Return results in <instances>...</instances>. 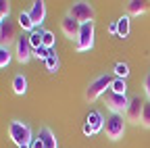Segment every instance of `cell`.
Masks as SVG:
<instances>
[{
  "label": "cell",
  "mask_w": 150,
  "mask_h": 148,
  "mask_svg": "<svg viewBox=\"0 0 150 148\" xmlns=\"http://www.w3.org/2000/svg\"><path fill=\"white\" fill-rule=\"evenodd\" d=\"M8 136L17 146H27L33 140V134H31L29 125H25L23 121H17V119L11 121V125H8Z\"/></svg>",
  "instance_id": "obj_1"
},
{
  "label": "cell",
  "mask_w": 150,
  "mask_h": 148,
  "mask_svg": "<svg viewBox=\"0 0 150 148\" xmlns=\"http://www.w3.org/2000/svg\"><path fill=\"white\" fill-rule=\"evenodd\" d=\"M112 79H115V77H110V75H100V77H96L94 81H90V86L86 88V100L88 102H94V100H98L100 96H104L106 90L112 84Z\"/></svg>",
  "instance_id": "obj_2"
},
{
  "label": "cell",
  "mask_w": 150,
  "mask_h": 148,
  "mask_svg": "<svg viewBox=\"0 0 150 148\" xmlns=\"http://www.w3.org/2000/svg\"><path fill=\"white\" fill-rule=\"evenodd\" d=\"M104 132L110 140H121L123 134H125V119L123 115H117V113H110L104 121Z\"/></svg>",
  "instance_id": "obj_3"
},
{
  "label": "cell",
  "mask_w": 150,
  "mask_h": 148,
  "mask_svg": "<svg viewBox=\"0 0 150 148\" xmlns=\"http://www.w3.org/2000/svg\"><path fill=\"white\" fill-rule=\"evenodd\" d=\"M31 57H33V46H31V42H29V35H27V33H21V35L17 38V42H15V59L23 65V63H27Z\"/></svg>",
  "instance_id": "obj_4"
},
{
  "label": "cell",
  "mask_w": 150,
  "mask_h": 148,
  "mask_svg": "<svg viewBox=\"0 0 150 148\" xmlns=\"http://www.w3.org/2000/svg\"><path fill=\"white\" fill-rule=\"evenodd\" d=\"M104 102H106V106H108L110 113L123 115V113H125V108H127L129 98H127L125 94H115V92L108 88V90H106V94H104Z\"/></svg>",
  "instance_id": "obj_5"
},
{
  "label": "cell",
  "mask_w": 150,
  "mask_h": 148,
  "mask_svg": "<svg viewBox=\"0 0 150 148\" xmlns=\"http://www.w3.org/2000/svg\"><path fill=\"white\" fill-rule=\"evenodd\" d=\"M69 15L73 19H77L79 23H94V6L90 2H75L71 8H69Z\"/></svg>",
  "instance_id": "obj_6"
},
{
  "label": "cell",
  "mask_w": 150,
  "mask_h": 148,
  "mask_svg": "<svg viewBox=\"0 0 150 148\" xmlns=\"http://www.w3.org/2000/svg\"><path fill=\"white\" fill-rule=\"evenodd\" d=\"M92 46H94V23H81L79 35L75 40V48L83 52V50H90Z\"/></svg>",
  "instance_id": "obj_7"
},
{
  "label": "cell",
  "mask_w": 150,
  "mask_h": 148,
  "mask_svg": "<svg viewBox=\"0 0 150 148\" xmlns=\"http://www.w3.org/2000/svg\"><path fill=\"white\" fill-rule=\"evenodd\" d=\"M142 110H144V100H140V96H134L129 98L127 102V108H125V121L129 123H140L142 121Z\"/></svg>",
  "instance_id": "obj_8"
},
{
  "label": "cell",
  "mask_w": 150,
  "mask_h": 148,
  "mask_svg": "<svg viewBox=\"0 0 150 148\" xmlns=\"http://www.w3.org/2000/svg\"><path fill=\"white\" fill-rule=\"evenodd\" d=\"M11 42H17V27H15V23L8 19L2 21V25H0V46H11Z\"/></svg>",
  "instance_id": "obj_9"
},
{
  "label": "cell",
  "mask_w": 150,
  "mask_h": 148,
  "mask_svg": "<svg viewBox=\"0 0 150 148\" xmlns=\"http://www.w3.org/2000/svg\"><path fill=\"white\" fill-rule=\"evenodd\" d=\"M61 29H63V33L67 35L69 40H77L79 29H81V23H79L77 19H73V17L67 13L63 19H61Z\"/></svg>",
  "instance_id": "obj_10"
},
{
  "label": "cell",
  "mask_w": 150,
  "mask_h": 148,
  "mask_svg": "<svg viewBox=\"0 0 150 148\" xmlns=\"http://www.w3.org/2000/svg\"><path fill=\"white\" fill-rule=\"evenodd\" d=\"M33 25H42L44 19H46V4L42 2V0H35V2H31V8L27 11Z\"/></svg>",
  "instance_id": "obj_11"
},
{
  "label": "cell",
  "mask_w": 150,
  "mask_h": 148,
  "mask_svg": "<svg viewBox=\"0 0 150 148\" xmlns=\"http://www.w3.org/2000/svg\"><path fill=\"white\" fill-rule=\"evenodd\" d=\"M104 121H106V119L98 113V110H90L88 117H86V123L94 129V134H100L102 129H104Z\"/></svg>",
  "instance_id": "obj_12"
},
{
  "label": "cell",
  "mask_w": 150,
  "mask_h": 148,
  "mask_svg": "<svg viewBox=\"0 0 150 148\" xmlns=\"http://www.w3.org/2000/svg\"><path fill=\"white\" fill-rule=\"evenodd\" d=\"M40 140L44 142V148H59V142H56V136L52 134V129L50 127H42L40 129Z\"/></svg>",
  "instance_id": "obj_13"
},
{
  "label": "cell",
  "mask_w": 150,
  "mask_h": 148,
  "mask_svg": "<svg viewBox=\"0 0 150 148\" xmlns=\"http://www.w3.org/2000/svg\"><path fill=\"white\" fill-rule=\"evenodd\" d=\"M17 21H19V27H21L23 31H27V33H31V31H33V27H35L27 11H21V13H19V17H17Z\"/></svg>",
  "instance_id": "obj_14"
},
{
  "label": "cell",
  "mask_w": 150,
  "mask_h": 148,
  "mask_svg": "<svg viewBox=\"0 0 150 148\" xmlns=\"http://www.w3.org/2000/svg\"><path fill=\"white\" fill-rule=\"evenodd\" d=\"M13 92L17 96H23L27 92V79H25V75H15V79H13Z\"/></svg>",
  "instance_id": "obj_15"
},
{
  "label": "cell",
  "mask_w": 150,
  "mask_h": 148,
  "mask_svg": "<svg viewBox=\"0 0 150 148\" xmlns=\"http://www.w3.org/2000/svg\"><path fill=\"white\" fill-rule=\"evenodd\" d=\"M129 31H131L129 17H127V15H123L121 19H117V35H119V38H127Z\"/></svg>",
  "instance_id": "obj_16"
},
{
  "label": "cell",
  "mask_w": 150,
  "mask_h": 148,
  "mask_svg": "<svg viewBox=\"0 0 150 148\" xmlns=\"http://www.w3.org/2000/svg\"><path fill=\"white\" fill-rule=\"evenodd\" d=\"M127 11H129V15H144L148 11V4L142 2V0H129V2H127Z\"/></svg>",
  "instance_id": "obj_17"
},
{
  "label": "cell",
  "mask_w": 150,
  "mask_h": 148,
  "mask_svg": "<svg viewBox=\"0 0 150 148\" xmlns=\"http://www.w3.org/2000/svg\"><path fill=\"white\" fill-rule=\"evenodd\" d=\"M44 31H46V29H42V25H35L33 31L27 33V35H29V42H31V46H33V50L42 46V35H44Z\"/></svg>",
  "instance_id": "obj_18"
},
{
  "label": "cell",
  "mask_w": 150,
  "mask_h": 148,
  "mask_svg": "<svg viewBox=\"0 0 150 148\" xmlns=\"http://www.w3.org/2000/svg\"><path fill=\"white\" fill-rule=\"evenodd\" d=\"M11 61H13V52H11V48L2 46V48H0V69L8 67V63H11Z\"/></svg>",
  "instance_id": "obj_19"
},
{
  "label": "cell",
  "mask_w": 150,
  "mask_h": 148,
  "mask_svg": "<svg viewBox=\"0 0 150 148\" xmlns=\"http://www.w3.org/2000/svg\"><path fill=\"white\" fill-rule=\"evenodd\" d=\"M44 67H46V71H50V73H56V71H59V67H61V61H59V57H56V54L48 57V59L44 61Z\"/></svg>",
  "instance_id": "obj_20"
},
{
  "label": "cell",
  "mask_w": 150,
  "mask_h": 148,
  "mask_svg": "<svg viewBox=\"0 0 150 148\" xmlns=\"http://www.w3.org/2000/svg\"><path fill=\"white\" fill-rule=\"evenodd\" d=\"M110 90L115 92V94H125V92H127V84H125V79L115 77V79H112V84H110Z\"/></svg>",
  "instance_id": "obj_21"
},
{
  "label": "cell",
  "mask_w": 150,
  "mask_h": 148,
  "mask_svg": "<svg viewBox=\"0 0 150 148\" xmlns=\"http://www.w3.org/2000/svg\"><path fill=\"white\" fill-rule=\"evenodd\" d=\"M112 71H115V77H119V79H125V77L129 75V65H127V63H117Z\"/></svg>",
  "instance_id": "obj_22"
},
{
  "label": "cell",
  "mask_w": 150,
  "mask_h": 148,
  "mask_svg": "<svg viewBox=\"0 0 150 148\" xmlns=\"http://www.w3.org/2000/svg\"><path fill=\"white\" fill-rule=\"evenodd\" d=\"M54 42H56V40H54V33L46 29V31H44V35H42V46H44V48H48V50H54Z\"/></svg>",
  "instance_id": "obj_23"
},
{
  "label": "cell",
  "mask_w": 150,
  "mask_h": 148,
  "mask_svg": "<svg viewBox=\"0 0 150 148\" xmlns=\"http://www.w3.org/2000/svg\"><path fill=\"white\" fill-rule=\"evenodd\" d=\"M52 54H56V52H54V50H48V48H44V46H40V48L33 50V57L40 59V61H46L48 57H52Z\"/></svg>",
  "instance_id": "obj_24"
},
{
  "label": "cell",
  "mask_w": 150,
  "mask_h": 148,
  "mask_svg": "<svg viewBox=\"0 0 150 148\" xmlns=\"http://www.w3.org/2000/svg\"><path fill=\"white\" fill-rule=\"evenodd\" d=\"M144 127H150V100L144 102V110H142V121H140Z\"/></svg>",
  "instance_id": "obj_25"
},
{
  "label": "cell",
  "mask_w": 150,
  "mask_h": 148,
  "mask_svg": "<svg viewBox=\"0 0 150 148\" xmlns=\"http://www.w3.org/2000/svg\"><path fill=\"white\" fill-rule=\"evenodd\" d=\"M8 13H11V2H6V0H0V17H8Z\"/></svg>",
  "instance_id": "obj_26"
},
{
  "label": "cell",
  "mask_w": 150,
  "mask_h": 148,
  "mask_svg": "<svg viewBox=\"0 0 150 148\" xmlns=\"http://www.w3.org/2000/svg\"><path fill=\"white\" fill-rule=\"evenodd\" d=\"M29 146H31V148H44V142L40 140V136H33V140H31Z\"/></svg>",
  "instance_id": "obj_27"
},
{
  "label": "cell",
  "mask_w": 150,
  "mask_h": 148,
  "mask_svg": "<svg viewBox=\"0 0 150 148\" xmlns=\"http://www.w3.org/2000/svg\"><path fill=\"white\" fill-rule=\"evenodd\" d=\"M144 92H146V96H148V100H150V75H148L146 81H144Z\"/></svg>",
  "instance_id": "obj_28"
},
{
  "label": "cell",
  "mask_w": 150,
  "mask_h": 148,
  "mask_svg": "<svg viewBox=\"0 0 150 148\" xmlns=\"http://www.w3.org/2000/svg\"><path fill=\"white\" fill-rule=\"evenodd\" d=\"M108 33H110V35H117V21L108 23Z\"/></svg>",
  "instance_id": "obj_29"
},
{
  "label": "cell",
  "mask_w": 150,
  "mask_h": 148,
  "mask_svg": "<svg viewBox=\"0 0 150 148\" xmlns=\"http://www.w3.org/2000/svg\"><path fill=\"white\" fill-rule=\"evenodd\" d=\"M83 134H86V136H96V134H94V129H92L88 123H83Z\"/></svg>",
  "instance_id": "obj_30"
},
{
  "label": "cell",
  "mask_w": 150,
  "mask_h": 148,
  "mask_svg": "<svg viewBox=\"0 0 150 148\" xmlns=\"http://www.w3.org/2000/svg\"><path fill=\"white\" fill-rule=\"evenodd\" d=\"M19 148H31V146H29V144H27V146H19Z\"/></svg>",
  "instance_id": "obj_31"
},
{
  "label": "cell",
  "mask_w": 150,
  "mask_h": 148,
  "mask_svg": "<svg viewBox=\"0 0 150 148\" xmlns=\"http://www.w3.org/2000/svg\"><path fill=\"white\" fill-rule=\"evenodd\" d=\"M2 21H4V17H0V25H2Z\"/></svg>",
  "instance_id": "obj_32"
},
{
  "label": "cell",
  "mask_w": 150,
  "mask_h": 148,
  "mask_svg": "<svg viewBox=\"0 0 150 148\" xmlns=\"http://www.w3.org/2000/svg\"><path fill=\"white\" fill-rule=\"evenodd\" d=\"M0 48H2V46H0Z\"/></svg>",
  "instance_id": "obj_33"
}]
</instances>
